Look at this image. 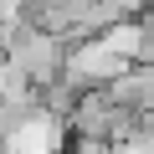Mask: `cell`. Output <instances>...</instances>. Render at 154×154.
Segmentation results:
<instances>
[{"label":"cell","instance_id":"cell-1","mask_svg":"<svg viewBox=\"0 0 154 154\" xmlns=\"http://www.w3.org/2000/svg\"><path fill=\"white\" fill-rule=\"evenodd\" d=\"M67 36L57 31H41L31 21H16V16H0V62L16 67L31 88H51L62 67H67Z\"/></svg>","mask_w":154,"mask_h":154},{"label":"cell","instance_id":"cell-2","mask_svg":"<svg viewBox=\"0 0 154 154\" xmlns=\"http://www.w3.org/2000/svg\"><path fill=\"white\" fill-rule=\"evenodd\" d=\"M62 134L67 144H123L134 134H154V113H128L103 88H93L72 98V108L62 113Z\"/></svg>","mask_w":154,"mask_h":154},{"label":"cell","instance_id":"cell-3","mask_svg":"<svg viewBox=\"0 0 154 154\" xmlns=\"http://www.w3.org/2000/svg\"><path fill=\"white\" fill-rule=\"evenodd\" d=\"M103 93L128 113H154V62H128L118 77H108Z\"/></svg>","mask_w":154,"mask_h":154}]
</instances>
